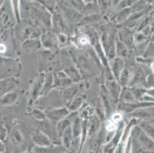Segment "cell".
Here are the masks:
<instances>
[{"mask_svg":"<svg viewBox=\"0 0 154 153\" xmlns=\"http://www.w3.org/2000/svg\"><path fill=\"white\" fill-rule=\"evenodd\" d=\"M141 127L145 131L144 133L146 134L149 136V137H150L152 139H154V127L151 126L150 125L147 124V123H142Z\"/></svg>","mask_w":154,"mask_h":153,"instance_id":"277c9868","label":"cell"},{"mask_svg":"<svg viewBox=\"0 0 154 153\" xmlns=\"http://www.w3.org/2000/svg\"><path fill=\"white\" fill-rule=\"evenodd\" d=\"M34 139L35 140V142L38 144H40V141H42V144L43 145H49L48 144V141L47 138L45 137L42 133H37L34 136Z\"/></svg>","mask_w":154,"mask_h":153,"instance_id":"5b68a950","label":"cell"},{"mask_svg":"<svg viewBox=\"0 0 154 153\" xmlns=\"http://www.w3.org/2000/svg\"><path fill=\"white\" fill-rule=\"evenodd\" d=\"M17 97V93L11 91V92L8 93L7 94L4 95L2 97L0 98V104L2 105V106H9V105L15 103V101L16 100Z\"/></svg>","mask_w":154,"mask_h":153,"instance_id":"7a4b0ae2","label":"cell"},{"mask_svg":"<svg viewBox=\"0 0 154 153\" xmlns=\"http://www.w3.org/2000/svg\"><path fill=\"white\" fill-rule=\"evenodd\" d=\"M139 139L140 140L141 143L148 149L153 150L154 149V141L146 134L143 132H141L139 134Z\"/></svg>","mask_w":154,"mask_h":153,"instance_id":"3957f363","label":"cell"},{"mask_svg":"<svg viewBox=\"0 0 154 153\" xmlns=\"http://www.w3.org/2000/svg\"><path fill=\"white\" fill-rule=\"evenodd\" d=\"M6 50V47L5 44H0V53H5Z\"/></svg>","mask_w":154,"mask_h":153,"instance_id":"8992f818","label":"cell"},{"mask_svg":"<svg viewBox=\"0 0 154 153\" xmlns=\"http://www.w3.org/2000/svg\"><path fill=\"white\" fill-rule=\"evenodd\" d=\"M17 84V81L13 78H5L0 80V98L11 92Z\"/></svg>","mask_w":154,"mask_h":153,"instance_id":"6da1fadb","label":"cell"},{"mask_svg":"<svg viewBox=\"0 0 154 153\" xmlns=\"http://www.w3.org/2000/svg\"><path fill=\"white\" fill-rule=\"evenodd\" d=\"M4 151H5V146H4L3 143L0 141V153L3 152Z\"/></svg>","mask_w":154,"mask_h":153,"instance_id":"52a82bcc","label":"cell"}]
</instances>
